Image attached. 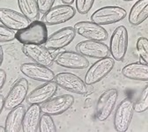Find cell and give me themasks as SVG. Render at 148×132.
Returning a JSON list of instances; mask_svg holds the SVG:
<instances>
[{"instance_id":"obj_1","label":"cell","mask_w":148,"mask_h":132,"mask_svg":"<svg viewBox=\"0 0 148 132\" xmlns=\"http://www.w3.org/2000/svg\"><path fill=\"white\" fill-rule=\"evenodd\" d=\"M48 29L44 22L39 21H32L27 27L17 31L16 39L23 45L45 44L48 39Z\"/></svg>"},{"instance_id":"obj_2","label":"cell","mask_w":148,"mask_h":132,"mask_svg":"<svg viewBox=\"0 0 148 132\" xmlns=\"http://www.w3.org/2000/svg\"><path fill=\"white\" fill-rule=\"evenodd\" d=\"M115 66V60L111 57H104L92 64L85 76V82L87 85H95L101 82L112 71Z\"/></svg>"},{"instance_id":"obj_3","label":"cell","mask_w":148,"mask_h":132,"mask_svg":"<svg viewBox=\"0 0 148 132\" xmlns=\"http://www.w3.org/2000/svg\"><path fill=\"white\" fill-rule=\"evenodd\" d=\"M128 31L124 26H118L110 37L109 53L116 61H123L128 49Z\"/></svg>"},{"instance_id":"obj_4","label":"cell","mask_w":148,"mask_h":132,"mask_svg":"<svg viewBox=\"0 0 148 132\" xmlns=\"http://www.w3.org/2000/svg\"><path fill=\"white\" fill-rule=\"evenodd\" d=\"M126 11L120 6H104L91 15V21L101 26L115 24L126 17Z\"/></svg>"},{"instance_id":"obj_5","label":"cell","mask_w":148,"mask_h":132,"mask_svg":"<svg viewBox=\"0 0 148 132\" xmlns=\"http://www.w3.org/2000/svg\"><path fill=\"white\" fill-rule=\"evenodd\" d=\"M118 98V91L111 88L103 92L96 104V117L101 122H105L113 113Z\"/></svg>"},{"instance_id":"obj_6","label":"cell","mask_w":148,"mask_h":132,"mask_svg":"<svg viewBox=\"0 0 148 132\" xmlns=\"http://www.w3.org/2000/svg\"><path fill=\"white\" fill-rule=\"evenodd\" d=\"M133 103L131 99L125 98L118 104L114 116V127L116 131L125 132L128 130L134 114Z\"/></svg>"},{"instance_id":"obj_7","label":"cell","mask_w":148,"mask_h":132,"mask_svg":"<svg viewBox=\"0 0 148 132\" xmlns=\"http://www.w3.org/2000/svg\"><path fill=\"white\" fill-rule=\"evenodd\" d=\"M76 10L70 5H58L52 6L44 13L42 21L48 26H55L65 23L75 16Z\"/></svg>"},{"instance_id":"obj_8","label":"cell","mask_w":148,"mask_h":132,"mask_svg":"<svg viewBox=\"0 0 148 132\" xmlns=\"http://www.w3.org/2000/svg\"><path fill=\"white\" fill-rule=\"evenodd\" d=\"M54 81L59 87L73 93L86 94L88 92L86 82L71 72H60L57 74L55 76Z\"/></svg>"},{"instance_id":"obj_9","label":"cell","mask_w":148,"mask_h":132,"mask_svg":"<svg viewBox=\"0 0 148 132\" xmlns=\"http://www.w3.org/2000/svg\"><path fill=\"white\" fill-rule=\"evenodd\" d=\"M28 87V82L26 79L21 78L16 80L5 97V109L10 111L21 106L27 97Z\"/></svg>"},{"instance_id":"obj_10","label":"cell","mask_w":148,"mask_h":132,"mask_svg":"<svg viewBox=\"0 0 148 132\" xmlns=\"http://www.w3.org/2000/svg\"><path fill=\"white\" fill-rule=\"evenodd\" d=\"M76 30L72 27H63L51 34L45 42V47L52 51H58L70 45L76 37Z\"/></svg>"},{"instance_id":"obj_11","label":"cell","mask_w":148,"mask_h":132,"mask_svg":"<svg viewBox=\"0 0 148 132\" xmlns=\"http://www.w3.org/2000/svg\"><path fill=\"white\" fill-rule=\"evenodd\" d=\"M74 97L71 94H62L53 97L48 101L42 104L41 108L43 114L52 116H59L69 110L74 104Z\"/></svg>"},{"instance_id":"obj_12","label":"cell","mask_w":148,"mask_h":132,"mask_svg":"<svg viewBox=\"0 0 148 132\" xmlns=\"http://www.w3.org/2000/svg\"><path fill=\"white\" fill-rule=\"evenodd\" d=\"M74 28L77 34L87 40L104 42L108 38L106 29L92 21H79L75 24Z\"/></svg>"},{"instance_id":"obj_13","label":"cell","mask_w":148,"mask_h":132,"mask_svg":"<svg viewBox=\"0 0 148 132\" xmlns=\"http://www.w3.org/2000/svg\"><path fill=\"white\" fill-rule=\"evenodd\" d=\"M55 63L61 67L72 70L86 69L89 64V61L86 56L82 55L79 52L71 50L58 53L55 56Z\"/></svg>"},{"instance_id":"obj_14","label":"cell","mask_w":148,"mask_h":132,"mask_svg":"<svg viewBox=\"0 0 148 132\" xmlns=\"http://www.w3.org/2000/svg\"><path fill=\"white\" fill-rule=\"evenodd\" d=\"M22 52L33 62L50 67L55 62V57L49 49L45 46L36 45V44H27L23 45Z\"/></svg>"},{"instance_id":"obj_15","label":"cell","mask_w":148,"mask_h":132,"mask_svg":"<svg viewBox=\"0 0 148 132\" xmlns=\"http://www.w3.org/2000/svg\"><path fill=\"white\" fill-rule=\"evenodd\" d=\"M21 71L25 77L35 81L49 82L54 80L56 75L53 70L36 63H25L21 65Z\"/></svg>"},{"instance_id":"obj_16","label":"cell","mask_w":148,"mask_h":132,"mask_svg":"<svg viewBox=\"0 0 148 132\" xmlns=\"http://www.w3.org/2000/svg\"><path fill=\"white\" fill-rule=\"evenodd\" d=\"M76 50L86 57L95 59L104 58L109 55V49L104 42L92 40L79 42L76 45Z\"/></svg>"},{"instance_id":"obj_17","label":"cell","mask_w":148,"mask_h":132,"mask_svg":"<svg viewBox=\"0 0 148 132\" xmlns=\"http://www.w3.org/2000/svg\"><path fill=\"white\" fill-rule=\"evenodd\" d=\"M0 23L12 30L20 31L27 27L31 21L21 12L9 8H1L0 9Z\"/></svg>"},{"instance_id":"obj_18","label":"cell","mask_w":148,"mask_h":132,"mask_svg":"<svg viewBox=\"0 0 148 132\" xmlns=\"http://www.w3.org/2000/svg\"><path fill=\"white\" fill-rule=\"evenodd\" d=\"M58 85L53 80L44 82L43 85L36 87L28 94V96L27 97V101L30 105H42L55 96V94L58 92Z\"/></svg>"},{"instance_id":"obj_19","label":"cell","mask_w":148,"mask_h":132,"mask_svg":"<svg viewBox=\"0 0 148 132\" xmlns=\"http://www.w3.org/2000/svg\"><path fill=\"white\" fill-rule=\"evenodd\" d=\"M42 108L38 104H31L26 110L22 131L37 132L39 131V124L42 116Z\"/></svg>"},{"instance_id":"obj_20","label":"cell","mask_w":148,"mask_h":132,"mask_svg":"<svg viewBox=\"0 0 148 132\" xmlns=\"http://www.w3.org/2000/svg\"><path fill=\"white\" fill-rule=\"evenodd\" d=\"M123 76L136 81H148V65L147 64L136 62L129 64L122 69Z\"/></svg>"},{"instance_id":"obj_21","label":"cell","mask_w":148,"mask_h":132,"mask_svg":"<svg viewBox=\"0 0 148 132\" xmlns=\"http://www.w3.org/2000/svg\"><path fill=\"white\" fill-rule=\"evenodd\" d=\"M24 106H18L12 110L6 116L5 123V132H20L23 128V120L25 116Z\"/></svg>"},{"instance_id":"obj_22","label":"cell","mask_w":148,"mask_h":132,"mask_svg":"<svg viewBox=\"0 0 148 132\" xmlns=\"http://www.w3.org/2000/svg\"><path fill=\"white\" fill-rule=\"evenodd\" d=\"M148 18V0H138L129 13V22L132 26L142 24Z\"/></svg>"},{"instance_id":"obj_23","label":"cell","mask_w":148,"mask_h":132,"mask_svg":"<svg viewBox=\"0 0 148 132\" xmlns=\"http://www.w3.org/2000/svg\"><path fill=\"white\" fill-rule=\"evenodd\" d=\"M18 5L21 13L30 21H36V18H38L40 10L37 0H18Z\"/></svg>"},{"instance_id":"obj_24","label":"cell","mask_w":148,"mask_h":132,"mask_svg":"<svg viewBox=\"0 0 148 132\" xmlns=\"http://www.w3.org/2000/svg\"><path fill=\"white\" fill-rule=\"evenodd\" d=\"M133 108L136 113H144L148 109V86H145L136 102L133 103Z\"/></svg>"},{"instance_id":"obj_25","label":"cell","mask_w":148,"mask_h":132,"mask_svg":"<svg viewBox=\"0 0 148 132\" xmlns=\"http://www.w3.org/2000/svg\"><path fill=\"white\" fill-rule=\"evenodd\" d=\"M40 132H56L57 127L50 115L43 114L41 116L40 124H39Z\"/></svg>"},{"instance_id":"obj_26","label":"cell","mask_w":148,"mask_h":132,"mask_svg":"<svg viewBox=\"0 0 148 132\" xmlns=\"http://www.w3.org/2000/svg\"><path fill=\"white\" fill-rule=\"evenodd\" d=\"M137 51L139 58L143 63L147 64L148 62V40L145 37H139L137 41Z\"/></svg>"},{"instance_id":"obj_27","label":"cell","mask_w":148,"mask_h":132,"mask_svg":"<svg viewBox=\"0 0 148 132\" xmlns=\"http://www.w3.org/2000/svg\"><path fill=\"white\" fill-rule=\"evenodd\" d=\"M15 30H12L4 25L0 26V42H9L16 39Z\"/></svg>"},{"instance_id":"obj_28","label":"cell","mask_w":148,"mask_h":132,"mask_svg":"<svg viewBox=\"0 0 148 132\" xmlns=\"http://www.w3.org/2000/svg\"><path fill=\"white\" fill-rule=\"evenodd\" d=\"M95 0H75L76 9L80 14H86L92 7Z\"/></svg>"},{"instance_id":"obj_29","label":"cell","mask_w":148,"mask_h":132,"mask_svg":"<svg viewBox=\"0 0 148 132\" xmlns=\"http://www.w3.org/2000/svg\"><path fill=\"white\" fill-rule=\"evenodd\" d=\"M56 0H37V4L40 10V12H47L54 5Z\"/></svg>"},{"instance_id":"obj_30","label":"cell","mask_w":148,"mask_h":132,"mask_svg":"<svg viewBox=\"0 0 148 132\" xmlns=\"http://www.w3.org/2000/svg\"><path fill=\"white\" fill-rule=\"evenodd\" d=\"M5 80H6V72L3 69H0V89H2L4 87Z\"/></svg>"},{"instance_id":"obj_31","label":"cell","mask_w":148,"mask_h":132,"mask_svg":"<svg viewBox=\"0 0 148 132\" xmlns=\"http://www.w3.org/2000/svg\"><path fill=\"white\" fill-rule=\"evenodd\" d=\"M5 98L4 97L3 94H0V112H2L5 107Z\"/></svg>"},{"instance_id":"obj_32","label":"cell","mask_w":148,"mask_h":132,"mask_svg":"<svg viewBox=\"0 0 148 132\" xmlns=\"http://www.w3.org/2000/svg\"><path fill=\"white\" fill-rule=\"evenodd\" d=\"M4 61V49L2 46H0V65L3 64Z\"/></svg>"},{"instance_id":"obj_33","label":"cell","mask_w":148,"mask_h":132,"mask_svg":"<svg viewBox=\"0 0 148 132\" xmlns=\"http://www.w3.org/2000/svg\"><path fill=\"white\" fill-rule=\"evenodd\" d=\"M61 2L64 5H71L74 3V0H61Z\"/></svg>"},{"instance_id":"obj_34","label":"cell","mask_w":148,"mask_h":132,"mask_svg":"<svg viewBox=\"0 0 148 132\" xmlns=\"http://www.w3.org/2000/svg\"><path fill=\"white\" fill-rule=\"evenodd\" d=\"M124 1H132V0H124Z\"/></svg>"}]
</instances>
